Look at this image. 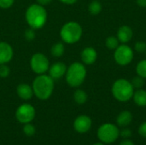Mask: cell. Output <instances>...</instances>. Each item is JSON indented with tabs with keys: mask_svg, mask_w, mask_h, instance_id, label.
Listing matches in <instances>:
<instances>
[{
	"mask_svg": "<svg viewBox=\"0 0 146 145\" xmlns=\"http://www.w3.org/2000/svg\"><path fill=\"white\" fill-rule=\"evenodd\" d=\"M25 20L29 27L38 30L44 26L48 20V13L44 6L38 3L29 5L25 12Z\"/></svg>",
	"mask_w": 146,
	"mask_h": 145,
	"instance_id": "obj_1",
	"label": "cell"
},
{
	"mask_svg": "<svg viewBox=\"0 0 146 145\" xmlns=\"http://www.w3.org/2000/svg\"><path fill=\"white\" fill-rule=\"evenodd\" d=\"M33 95L39 100L49 99L55 88V80L49 74H39L32 84Z\"/></svg>",
	"mask_w": 146,
	"mask_h": 145,
	"instance_id": "obj_2",
	"label": "cell"
},
{
	"mask_svg": "<svg viewBox=\"0 0 146 145\" xmlns=\"http://www.w3.org/2000/svg\"><path fill=\"white\" fill-rule=\"evenodd\" d=\"M86 74L87 71L85 64H83L82 62H75L67 68L64 77L67 84L69 86L77 88L84 83L86 78Z\"/></svg>",
	"mask_w": 146,
	"mask_h": 145,
	"instance_id": "obj_3",
	"label": "cell"
},
{
	"mask_svg": "<svg viewBox=\"0 0 146 145\" xmlns=\"http://www.w3.org/2000/svg\"><path fill=\"white\" fill-rule=\"evenodd\" d=\"M111 92L118 102L126 103L133 98L134 88L131 81L125 79H119L113 83Z\"/></svg>",
	"mask_w": 146,
	"mask_h": 145,
	"instance_id": "obj_4",
	"label": "cell"
},
{
	"mask_svg": "<svg viewBox=\"0 0 146 145\" xmlns=\"http://www.w3.org/2000/svg\"><path fill=\"white\" fill-rule=\"evenodd\" d=\"M82 34V26L78 22L73 21L65 23L60 30V37L62 42L68 44H74L79 42Z\"/></svg>",
	"mask_w": 146,
	"mask_h": 145,
	"instance_id": "obj_5",
	"label": "cell"
},
{
	"mask_svg": "<svg viewBox=\"0 0 146 145\" xmlns=\"http://www.w3.org/2000/svg\"><path fill=\"white\" fill-rule=\"evenodd\" d=\"M97 136L100 142L110 144L118 139L120 136V130L117 126L112 123H105L99 126L97 132Z\"/></svg>",
	"mask_w": 146,
	"mask_h": 145,
	"instance_id": "obj_6",
	"label": "cell"
},
{
	"mask_svg": "<svg viewBox=\"0 0 146 145\" xmlns=\"http://www.w3.org/2000/svg\"><path fill=\"white\" fill-rule=\"evenodd\" d=\"M50 66V61L44 54L37 52L31 56L30 67L32 71L37 75L46 73L49 70Z\"/></svg>",
	"mask_w": 146,
	"mask_h": 145,
	"instance_id": "obj_7",
	"label": "cell"
},
{
	"mask_svg": "<svg viewBox=\"0 0 146 145\" xmlns=\"http://www.w3.org/2000/svg\"><path fill=\"white\" fill-rule=\"evenodd\" d=\"M134 57L133 50L127 44H120L114 53V59L120 66H127L130 64Z\"/></svg>",
	"mask_w": 146,
	"mask_h": 145,
	"instance_id": "obj_8",
	"label": "cell"
},
{
	"mask_svg": "<svg viewBox=\"0 0 146 145\" xmlns=\"http://www.w3.org/2000/svg\"><path fill=\"white\" fill-rule=\"evenodd\" d=\"M35 117V109L29 103L20 105L15 111L16 120L22 124L30 123Z\"/></svg>",
	"mask_w": 146,
	"mask_h": 145,
	"instance_id": "obj_9",
	"label": "cell"
},
{
	"mask_svg": "<svg viewBox=\"0 0 146 145\" xmlns=\"http://www.w3.org/2000/svg\"><path fill=\"white\" fill-rule=\"evenodd\" d=\"M92 125V119L86 115H79L74 121V128L79 133H86L87 132Z\"/></svg>",
	"mask_w": 146,
	"mask_h": 145,
	"instance_id": "obj_10",
	"label": "cell"
},
{
	"mask_svg": "<svg viewBox=\"0 0 146 145\" xmlns=\"http://www.w3.org/2000/svg\"><path fill=\"white\" fill-rule=\"evenodd\" d=\"M67 66L64 62H56L55 63H53L51 66H50L49 68V75L54 79H60L62 77L65 76L66 71H67Z\"/></svg>",
	"mask_w": 146,
	"mask_h": 145,
	"instance_id": "obj_11",
	"label": "cell"
},
{
	"mask_svg": "<svg viewBox=\"0 0 146 145\" xmlns=\"http://www.w3.org/2000/svg\"><path fill=\"white\" fill-rule=\"evenodd\" d=\"M14 56L12 46L4 41H0V64H8Z\"/></svg>",
	"mask_w": 146,
	"mask_h": 145,
	"instance_id": "obj_12",
	"label": "cell"
},
{
	"mask_svg": "<svg viewBox=\"0 0 146 145\" xmlns=\"http://www.w3.org/2000/svg\"><path fill=\"white\" fill-rule=\"evenodd\" d=\"M80 59L83 64L92 65L98 59V52L93 47H86L80 53Z\"/></svg>",
	"mask_w": 146,
	"mask_h": 145,
	"instance_id": "obj_13",
	"label": "cell"
},
{
	"mask_svg": "<svg viewBox=\"0 0 146 145\" xmlns=\"http://www.w3.org/2000/svg\"><path fill=\"white\" fill-rule=\"evenodd\" d=\"M116 37L119 39L120 43L127 44L132 40L133 37V31L129 26H127V25L121 26L117 30Z\"/></svg>",
	"mask_w": 146,
	"mask_h": 145,
	"instance_id": "obj_14",
	"label": "cell"
},
{
	"mask_svg": "<svg viewBox=\"0 0 146 145\" xmlns=\"http://www.w3.org/2000/svg\"><path fill=\"white\" fill-rule=\"evenodd\" d=\"M16 93L20 98L23 100H29L33 96V87L32 85H29L25 83L20 84L16 87Z\"/></svg>",
	"mask_w": 146,
	"mask_h": 145,
	"instance_id": "obj_15",
	"label": "cell"
},
{
	"mask_svg": "<svg viewBox=\"0 0 146 145\" xmlns=\"http://www.w3.org/2000/svg\"><path fill=\"white\" fill-rule=\"evenodd\" d=\"M133 121V115L128 110L121 111L116 117V123L118 126L121 127H127Z\"/></svg>",
	"mask_w": 146,
	"mask_h": 145,
	"instance_id": "obj_16",
	"label": "cell"
},
{
	"mask_svg": "<svg viewBox=\"0 0 146 145\" xmlns=\"http://www.w3.org/2000/svg\"><path fill=\"white\" fill-rule=\"evenodd\" d=\"M133 99L136 105L139 107H145L146 106V91L144 89H138L134 91Z\"/></svg>",
	"mask_w": 146,
	"mask_h": 145,
	"instance_id": "obj_17",
	"label": "cell"
},
{
	"mask_svg": "<svg viewBox=\"0 0 146 145\" xmlns=\"http://www.w3.org/2000/svg\"><path fill=\"white\" fill-rule=\"evenodd\" d=\"M87 98H88L87 93L81 89L76 90L74 93V100L79 105H82L86 103L87 101Z\"/></svg>",
	"mask_w": 146,
	"mask_h": 145,
	"instance_id": "obj_18",
	"label": "cell"
},
{
	"mask_svg": "<svg viewBox=\"0 0 146 145\" xmlns=\"http://www.w3.org/2000/svg\"><path fill=\"white\" fill-rule=\"evenodd\" d=\"M64 52H65V46H64L63 43H62V42L54 44L50 49V53L54 57H57V58L62 57L63 56Z\"/></svg>",
	"mask_w": 146,
	"mask_h": 145,
	"instance_id": "obj_19",
	"label": "cell"
},
{
	"mask_svg": "<svg viewBox=\"0 0 146 145\" xmlns=\"http://www.w3.org/2000/svg\"><path fill=\"white\" fill-rule=\"evenodd\" d=\"M102 3L98 0L92 1L88 5V11L92 15H97L102 11Z\"/></svg>",
	"mask_w": 146,
	"mask_h": 145,
	"instance_id": "obj_20",
	"label": "cell"
},
{
	"mask_svg": "<svg viewBox=\"0 0 146 145\" xmlns=\"http://www.w3.org/2000/svg\"><path fill=\"white\" fill-rule=\"evenodd\" d=\"M105 45L106 47L110 50H115L119 45H120V41L117 38V37L115 36H110L105 39Z\"/></svg>",
	"mask_w": 146,
	"mask_h": 145,
	"instance_id": "obj_21",
	"label": "cell"
},
{
	"mask_svg": "<svg viewBox=\"0 0 146 145\" xmlns=\"http://www.w3.org/2000/svg\"><path fill=\"white\" fill-rule=\"evenodd\" d=\"M136 73L137 75L146 79V59H143L139 61L136 66Z\"/></svg>",
	"mask_w": 146,
	"mask_h": 145,
	"instance_id": "obj_22",
	"label": "cell"
},
{
	"mask_svg": "<svg viewBox=\"0 0 146 145\" xmlns=\"http://www.w3.org/2000/svg\"><path fill=\"white\" fill-rule=\"evenodd\" d=\"M131 83L134 89H137V90L141 89V88H143V86L145 85V79L137 75L133 78V79L131 80Z\"/></svg>",
	"mask_w": 146,
	"mask_h": 145,
	"instance_id": "obj_23",
	"label": "cell"
},
{
	"mask_svg": "<svg viewBox=\"0 0 146 145\" xmlns=\"http://www.w3.org/2000/svg\"><path fill=\"white\" fill-rule=\"evenodd\" d=\"M23 132L25 133L26 136L27 137H32L34 135L35 133V127L30 124V123H27L25 124V126H23Z\"/></svg>",
	"mask_w": 146,
	"mask_h": 145,
	"instance_id": "obj_24",
	"label": "cell"
},
{
	"mask_svg": "<svg viewBox=\"0 0 146 145\" xmlns=\"http://www.w3.org/2000/svg\"><path fill=\"white\" fill-rule=\"evenodd\" d=\"M10 74V68L7 64H0V78H8Z\"/></svg>",
	"mask_w": 146,
	"mask_h": 145,
	"instance_id": "obj_25",
	"label": "cell"
},
{
	"mask_svg": "<svg viewBox=\"0 0 146 145\" xmlns=\"http://www.w3.org/2000/svg\"><path fill=\"white\" fill-rule=\"evenodd\" d=\"M134 50L139 53L146 51V43L145 41H137L134 44Z\"/></svg>",
	"mask_w": 146,
	"mask_h": 145,
	"instance_id": "obj_26",
	"label": "cell"
},
{
	"mask_svg": "<svg viewBox=\"0 0 146 145\" xmlns=\"http://www.w3.org/2000/svg\"><path fill=\"white\" fill-rule=\"evenodd\" d=\"M24 37H25L26 40H27V41L33 40L35 38V30L31 27L27 28L24 32Z\"/></svg>",
	"mask_w": 146,
	"mask_h": 145,
	"instance_id": "obj_27",
	"label": "cell"
},
{
	"mask_svg": "<svg viewBox=\"0 0 146 145\" xmlns=\"http://www.w3.org/2000/svg\"><path fill=\"white\" fill-rule=\"evenodd\" d=\"M15 3V0H0V8L3 9H9Z\"/></svg>",
	"mask_w": 146,
	"mask_h": 145,
	"instance_id": "obj_28",
	"label": "cell"
},
{
	"mask_svg": "<svg viewBox=\"0 0 146 145\" xmlns=\"http://www.w3.org/2000/svg\"><path fill=\"white\" fill-rule=\"evenodd\" d=\"M120 135H121V137L123 138L124 139H127V138H129L132 136V131H131L129 128L125 127V128H123V129L120 132Z\"/></svg>",
	"mask_w": 146,
	"mask_h": 145,
	"instance_id": "obj_29",
	"label": "cell"
},
{
	"mask_svg": "<svg viewBox=\"0 0 146 145\" xmlns=\"http://www.w3.org/2000/svg\"><path fill=\"white\" fill-rule=\"evenodd\" d=\"M138 132H139V134L141 137L146 138V121L145 122H143V123L139 126Z\"/></svg>",
	"mask_w": 146,
	"mask_h": 145,
	"instance_id": "obj_30",
	"label": "cell"
},
{
	"mask_svg": "<svg viewBox=\"0 0 146 145\" xmlns=\"http://www.w3.org/2000/svg\"><path fill=\"white\" fill-rule=\"evenodd\" d=\"M53 0H37V3L42 6H45V5H48L50 4Z\"/></svg>",
	"mask_w": 146,
	"mask_h": 145,
	"instance_id": "obj_31",
	"label": "cell"
},
{
	"mask_svg": "<svg viewBox=\"0 0 146 145\" xmlns=\"http://www.w3.org/2000/svg\"><path fill=\"white\" fill-rule=\"evenodd\" d=\"M58 1L67 5H72V4H74L78 0H58Z\"/></svg>",
	"mask_w": 146,
	"mask_h": 145,
	"instance_id": "obj_32",
	"label": "cell"
},
{
	"mask_svg": "<svg viewBox=\"0 0 146 145\" xmlns=\"http://www.w3.org/2000/svg\"><path fill=\"white\" fill-rule=\"evenodd\" d=\"M119 145H135L134 144V143L132 141V140H130V139H124V140H122L121 143H120V144Z\"/></svg>",
	"mask_w": 146,
	"mask_h": 145,
	"instance_id": "obj_33",
	"label": "cell"
},
{
	"mask_svg": "<svg viewBox=\"0 0 146 145\" xmlns=\"http://www.w3.org/2000/svg\"><path fill=\"white\" fill-rule=\"evenodd\" d=\"M137 4L141 8H146V0H136Z\"/></svg>",
	"mask_w": 146,
	"mask_h": 145,
	"instance_id": "obj_34",
	"label": "cell"
},
{
	"mask_svg": "<svg viewBox=\"0 0 146 145\" xmlns=\"http://www.w3.org/2000/svg\"><path fill=\"white\" fill-rule=\"evenodd\" d=\"M92 145H104V143H102V142H98V143H95L94 144Z\"/></svg>",
	"mask_w": 146,
	"mask_h": 145,
	"instance_id": "obj_35",
	"label": "cell"
},
{
	"mask_svg": "<svg viewBox=\"0 0 146 145\" xmlns=\"http://www.w3.org/2000/svg\"><path fill=\"white\" fill-rule=\"evenodd\" d=\"M145 52H146V51H145Z\"/></svg>",
	"mask_w": 146,
	"mask_h": 145,
	"instance_id": "obj_36",
	"label": "cell"
}]
</instances>
